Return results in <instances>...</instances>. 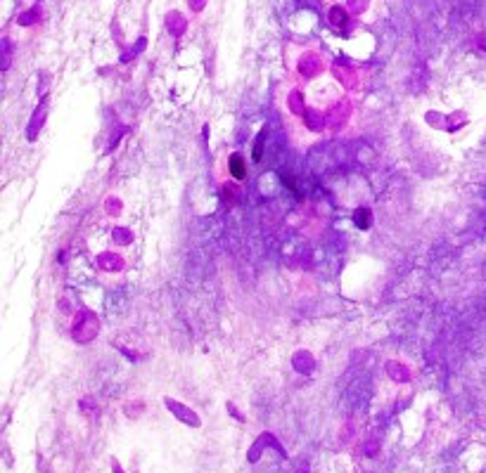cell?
Returning <instances> with one entry per match:
<instances>
[{"label": "cell", "mask_w": 486, "mask_h": 473, "mask_svg": "<svg viewBox=\"0 0 486 473\" xmlns=\"http://www.w3.org/2000/svg\"><path fill=\"white\" fill-rule=\"evenodd\" d=\"M287 69H289V81L309 86L314 81H321L330 76V62L325 52L316 43L309 45H289L287 50Z\"/></svg>", "instance_id": "cell-1"}, {"label": "cell", "mask_w": 486, "mask_h": 473, "mask_svg": "<svg viewBox=\"0 0 486 473\" xmlns=\"http://www.w3.org/2000/svg\"><path fill=\"white\" fill-rule=\"evenodd\" d=\"M95 268L102 277H109V280H119V277L126 273L128 268V258L123 256L119 249H102V251L95 253Z\"/></svg>", "instance_id": "cell-2"}, {"label": "cell", "mask_w": 486, "mask_h": 473, "mask_svg": "<svg viewBox=\"0 0 486 473\" xmlns=\"http://www.w3.org/2000/svg\"><path fill=\"white\" fill-rule=\"evenodd\" d=\"M249 169L247 159L240 152H226L219 161V180H228V183H242L247 180Z\"/></svg>", "instance_id": "cell-3"}, {"label": "cell", "mask_w": 486, "mask_h": 473, "mask_svg": "<svg viewBox=\"0 0 486 473\" xmlns=\"http://www.w3.org/2000/svg\"><path fill=\"white\" fill-rule=\"evenodd\" d=\"M102 213H105L112 222H119L123 218V213H126V204H123L121 194L109 192L107 197L102 199Z\"/></svg>", "instance_id": "cell-4"}, {"label": "cell", "mask_w": 486, "mask_h": 473, "mask_svg": "<svg viewBox=\"0 0 486 473\" xmlns=\"http://www.w3.org/2000/svg\"><path fill=\"white\" fill-rule=\"evenodd\" d=\"M351 19H353V17H351V12L346 10V5H344V3H330V5H328V22H330L332 29H337V31L346 29Z\"/></svg>", "instance_id": "cell-5"}, {"label": "cell", "mask_w": 486, "mask_h": 473, "mask_svg": "<svg viewBox=\"0 0 486 473\" xmlns=\"http://www.w3.org/2000/svg\"><path fill=\"white\" fill-rule=\"evenodd\" d=\"M372 3L375 0H344L346 10H349L351 17H356V19H365L368 15H370Z\"/></svg>", "instance_id": "cell-6"}, {"label": "cell", "mask_w": 486, "mask_h": 473, "mask_svg": "<svg viewBox=\"0 0 486 473\" xmlns=\"http://www.w3.org/2000/svg\"><path fill=\"white\" fill-rule=\"evenodd\" d=\"M187 5H190L192 12H199L206 5V0H187Z\"/></svg>", "instance_id": "cell-7"}, {"label": "cell", "mask_w": 486, "mask_h": 473, "mask_svg": "<svg viewBox=\"0 0 486 473\" xmlns=\"http://www.w3.org/2000/svg\"><path fill=\"white\" fill-rule=\"evenodd\" d=\"M330 3H339V0H330Z\"/></svg>", "instance_id": "cell-8"}]
</instances>
